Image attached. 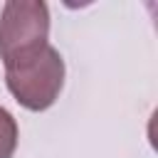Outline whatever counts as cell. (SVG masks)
I'll use <instances>...</instances> for the list:
<instances>
[{
	"mask_svg": "<svg viewBox=\"0 0 158 158\" xmlns=\"http://www.w3.org/2000/svg\"><path fill=\"white\" fill-rule=\"evenodd\" d=\"M5 84L20 106L30 111L49 109L64 84V59L52 47L44 44L20 59L5 64Z\"/></svg>",
	"mask_w": 158,
	"mask_h": 158,
	"instance_id": "6da1fadb",
	"label": "cell"
},
{
	"mask_svg": "<svg viewBox=\"0 0 158 158\" xmlns=\"http://www.w3.org/2000/svg\"><path fill=\"white\" fill-rule=\"evenodd\" d=\"M49 37V10L40 0H10L0 12V59H20L44 44Z\"/></svg>",
	"mask_w": 158,
	"mask_h": 158,
	"instance_id": "7a4b0ae2",
	"label": "cell"
},
{
	"mask_svg": "<svg viewBox=\"0 0 158 158\" xmlns=\"http://www.w3.org/2000/svg\"><path fill=\"white\" fill-rule=\"evenodd\" d=\"M17 148V123L7 109L0 106V158H12Z\"/></svg>",
	"mask_w": 158,
	"mask_h": 158,
	"instance_id": "3957f363",
	"label": "cell"
}]
</instances>
